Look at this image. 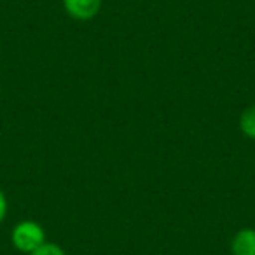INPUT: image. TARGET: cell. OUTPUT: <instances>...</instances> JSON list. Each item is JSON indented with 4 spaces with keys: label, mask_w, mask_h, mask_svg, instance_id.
Here are the masks:
<instances>
[{
    "label": "cell",
    "mask_w": 255,
    "mask_h": 255,
    "mask_svg": "<svg viewBox=\"0 0 255 255\" xmlns=\"http://www.w3.org/2000/svg\"><path fill=\"white\" fill-rule=\"evenodd\" d=\"M12 247L23 254H32L46 243V231L35 220H21L11 233Z\"/></svg>",
    "instance_id": "6da1fadb"
},
{
    "label": "cell",
    "mask_w": 255,
    "mask_h": 255,
    "mask_svg": "<svg viewBox=\"0 0 255 255\" xmlns=\"http://www.w3.org/2000/svg\"><path fill=\"white\" fill-rule=\"evenodd\" d=\"M63 7L70 18L77 21H89L102 9V0H63Z\"/></svg>",
    "instance_id": "7a4b0ae2"
},
{
    "label": "cell",
    "mask_w": 255,
    "mask_h": 255,
    "mask_svg": "<svg viewBox=\"0 0 255 255\" xmlns=\"http://www.w3.org/2000/svg\"><path fill=\"white\" fill-rule=\"evenodd\" d=\"M233 255H255V229L245 227L233 236L231 241Z\"/></svg>",
    "instance_id": "3957f363"
},
{
    "label": "cell",
    "mask_w": 255,
    "mask_h": 255,
    "mask_svg": "<svg viewBox=\"0 0 255 255\" xmlns=\"http://www.w3.org/2000/svg\"><path fill=\"white\" fill-rule=\"evenodd\" d=\"M240 129L245 136L255 140V103L248 107L240 117Z\"/></svg>",
    "instance_id": "277c9868"
},
{
    "label": "cell",
    "mask_w": 255,
    "mask_h": 255,
    "mask_svg": "<svg viewBox=\"0 0 255 255\" xmlns=\"http://www.w3.org/2000/svg\"><path fill=\"white\" fill-rule=\"evenodd\" d=\"M28 255H67L65 254V250L60 247V245H56V243H44L40 248H37L35 252H32V254H28Z\"/></svg>",
    "instance_id": "5b68a950"
},
{
    "label": "cell",
    "mask_w": 255,
    "mask_h": 255,
    "mask_svg": "<svg viewBox=\"0 0 255 255\" xmlns=\"http://www.w3.org/2000/svg\"><path fill=\"white\" fill-rule=\"evenodd\" d=\"M7 217V198H5L4 191L0 189V224L4 222Z\"/></svg>",
    "instance_id": "8992f818"
}]
</instances>
